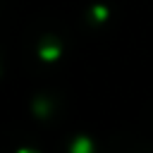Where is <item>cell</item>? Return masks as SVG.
<instances>
[{
    "instance_id": "obj_1",
    "label": "cell",
    "mask_w": 153,
    "mask_h": 153,
    "mask_svg": "<svg viewBox=\"0 0 153 153\" xmlns=\"http://www.w3.org/2000/svg\"><path fill=\"white\" fill-rule=\"evenodd\" d=\"M72 153H91V141L88 139H79L72 146Z\"/></svg>"
},
{
    "instance_id": "obj_2",
    "label": "cell",
    "mask_w": 153,
    "mask_h": 153,
    "mask_svg": "<svg viewBox=\"0 0 153 153\" xmlns=\"http://www.w3.org/2000/svg\"><path fill=\"white\" fill-rule=\"evenodd\" d=\"M19 153H36V151H26V148H24V151H19Z\"/></svg>"
}]
</instances>
